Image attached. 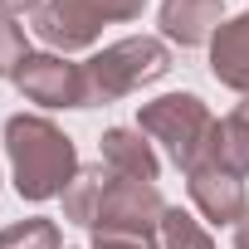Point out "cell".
Segmentation results:
<instances>
[{
  "instance_id": "cell-18",
  "label": "cell",
  "mask_w": 249,
  "mask_h": 249,
  "mask_svg": "<svg viewBox=\"0 0 249 249\" xmlns=\"http://www.w3.org/2000/svg\"><path fill=\"white\" fill-rule=\"evenodd\" d=\"M230 249H249V215L234 225V244H230Z\"/></svg>"
},
{
  "instance_id": "cell-17",
  "label": "cell",
  "mask_w": 249,
  "mask_h": 249,
  "mask_svg": "<svg viewBox=\"0 0 249 249\" xmlns=\"http://www.w3.org/2000/svg\"><path fill=\"white\" fill-rule=\"evenodd\" d=\"M44 5V0H0V15H10V20H20V15H35Z\"/></svg>"
},
{
  "instance_id": "cell-16",
  "label": "cell",
  "mask_w": 249,
  "mask_h": 249,
  "mask_svg": "<svg viewBox=\"0 0 249 249\" xmlns=\"http://www.w3.org/2000/svg\"><path fill=\"white\" fill-rule=\"evenodd\" d=\"M88 249H157V239H142V234H93Z\"/></svg>"
},
{
  "instance_id": "cell-8",
  "label": "cell",
  "mask_w": 249,
  "mask_h": 249,
  "mask_svg": "<svg viewBox=\"0 0 249 249\" xmlns=\"http://www.w3.org/2000/svg\"><path fill=\"white\" fill-rule=\"evenodd\" d=\"M98 161H103L112 176H122V181H147V186H157V176H161V161H157V152H152V137H142L137 127H107V132L98 137Z\"/></svg>"
},
{
  "instance_id": "cell-12",
  "label": "cell",
  "mask_w": 249,
  "mask_h": 249,
  "mask_svg": "<svg viewBox=\"0 0 249 249\" xmlns=\"http://www.w3.org/2000/svg\"><path fill=\"white\" fill-rule=\"evenodd\" d=\"M161 249H215V234L191 210L166 205V215H161Z\"/></svg>"
},
{
  "instance_id": "cell-13",
  "label": "cell",
  "mask_w": 249,
  "mask_h": 249,
  "mask_svg": "<svg viewBox=\"0 0 249 249\" xmlns=\"http://www.w3.org/2000/svg\"><path fill=\"white\" fill-rule=\"evenodd\" d=\"M54 5L103 30V25H127V20H142L147 0H54Z\"/></svg>"
},
{
  "instance_id": "cell-11",
  "label": "cell",
  "mask_w": 249,
  "mask_h": 249,
  "mask_svg": "<svg viewBox=\"0 0 249 249\" xmlns=\"http://www.w3.org/2000/svg\"><path fill=\"white\" fill-rule=\"evenodd\" d=\"M103 186H107V166H78V176L69 181V191L59 196L64 200V220L78 225V230H93V215H98V200H103Z\"/></svg>"
},
{
  "instance_id": "cell-5",
  "label": "cell",
  "mask_w": 249,
  "mask_h": 249,
  "mask_svg": "<svg viewBox=\"0 0 249 249\" xmlns=\"http://www.w3.org/2000/svg\"><path fill=\"white\" fill-rule=\"evenodd\" d=\"M10 83L20 88V98H25V103H39V107H88L83 64H69V59H64V54H54V49L30 54Z\"/></svg>"
},
{
  "instance_id": "cell-2",
  "label": "cell",
  "mask_w": 249,
  "mask_h": 249,
  "mask_svg": "<svg viewBox=\"0 0 249 249\" xmlns=\"http://www.w3.org/2000/svg\"><path fill=\"white\" fill-rule=\"evenodd\" d=\"M171 73V44L161 35H127L117 44H103L88 64H83V88H88V107H107L142 93L147 83Z\"/></svg>"
},
{
  "instance_id": "cell-4",
  "label": "cell",
  "mask_w": 249,
  "mask_h": 249,
  "mask_svg": "<svg viewBox=\"0 0 249 249\" xmlns=\"http://www.w3.org/2000/svg\"><path fill=\"white\" fill-rule=\"evenodd\" d=\"M161 215L166 200L157 186L147 181H122L107 171L98 215H93V234H142V239H161Z\"/></svg>"
},
{
  "instance_id": "cell-14",
  "label": "cell",
  "mask_w": 249,
  "mask_h": 249,
  "mask_svg": "<svg viewBox=\"0 0 249 249\" xmlns=\"http://www.w3.org/2000/svg\"><path fill=\"white\" fill-rule=\"evenodd\" d=\"M0 249H64V234L54 220L30 215V220H15L0 230Z\"/></svg>"
},
{
  "instance_id": "cell-3",
  "label": "cell",
  "mask_w": 249,
  "mask_h": 249,
  "mask_svg": "<svg viewBox=\"0 0 249 249\" xmlns=\"http://www.w3.org/2000/svg\"><path fill=\"white\" fill-rule=\"evenodd\" d=\"M137 132L161 142L181 171H196L210 152V137H215V112L196 93H161L137 107Z\"/></svg>"
},
{
  "instance_id": "cell-15",
  "label": "cell",
  "mask_w": 249,
  "mask_h": 249,
  "mask_svg": "<svg viewBox=\"0 0 249 249\" xmlns=\"http://www.w3.org/2000/svg\"><path fill=\"white\" fill-rule=\"evenodd\" d=\"M30 54H35V49H30V39H25V25H15L10 15H0V78H15Z\"/></svg>"
},
{
  "instance_id": "cell-1",
  "label": "cell",
  "mask_w": 249,
  "mask_h": 249,
  "mask_svg": "<svg viewBox=\"0 0 249 249\" xmlns=\"http://www.w3.org/2000/svg\"><path fill=\"white\" fill-rule=\"evenodd\" d=\"M5 157H10V181H15L20 200H30V205L59 200L69 191V181L78 176L73 137L44 112H15L5 122Z\"/></svg>"
},
{
  "instance_id": "cell-9",
  "label": "cell",
  "mask_w": 249,
  "mask_h": 249,
  "mask_svg": "<svg viewBox=\"0 0 249 249\" xmlns=\"http://www.w3.org/2000/svg\"><path fill=\"white\" fill-rule=\"evenodd\" d=\"M210 73H215V83L234 88L239 98L249 93V10L230 15L210 35Z\"/></svg>"
},
{
  "instance_id": "cell-6",
  "label": "cell",
  "mask_w": 249,
  "mask_h": 249,
  "mask_svg": "<svg viewBox=\"0 0 249 249\" xmlns=\"http://www.w3.org/2000/svg\"><path fill=\"white\" fill-rule=\"evenodd\" d=\"M186 191H191V205H196V215L205 220V225H215V230H234L244 215H249V191H244V176H230V171H220V166H196V171H186Z\"/></svg>"
},
{
  "instance_id": "cell-10",
  "label": "cell",
  "mask_w": 249,
  "mask_h": 249,
  "mask_svg": "<svg viewBox=\"0 0 249 249\" xmlns=\"http://www.w3.org/2000/svg\"><path fill=\"white\" fill-rule=\"evenodd\" d=\"M205 161L220 166V171H230V176H249V117H244L239 107L215 122V137H210ZM205 161H200V166H205Z\"/></svg>"
},
{
  "instance_id": "cell-7",
  "label": "cell",
  "mask_w": 249,
  "mask_h": 249,
  "mask_svg": "<svg viewBox=\"0 0 249 249\" xmlns=\"http://www.w3.org/2000/svg\"><path fill=\"white\" fill-rule=\"evenodd\" d=\"M157 25L166 44H181V49L210 44V35L225 25V0H161Z\"/></svg>"
}]
</instances>
